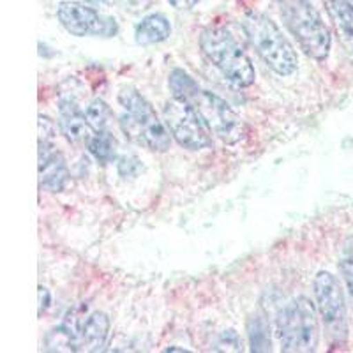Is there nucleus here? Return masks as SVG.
Returning a JSON list of instances; mask_svg holds the SVG:
<instances>
[{
  "instance_id": "obj_1",
  "label": "nucleus",
  "mask_w": 353,
  "mask_h": 353,
  "mask_svg": "<svg viewBox=\"0 0 353 353\" xmlns=\"http://www.w3.org/2000/svg\"><path fill=\"white\" fill-rule=\"evenodd\" d=\"M242 28L254 52L276 74L290 77L297 71V53L270 18L251 11L242 20Z\"/></svg>"
},
{
  "instance_id": "obj_2",
  "label": "nucleus",
  "mask_w": 353,
  "mask_h": 353,
  "mask_svg": "<svg viewBox=\"0 0 353 353\" xmlns=\"http://www.w3.org/2000/svg\"><path fill=\"white\" fill-rule=\"evenodd\" d=\"M283 23L299 46L314 61H325L330 53V37L325 21L309 0H277Z\"/></svg>"
},
{
  "instance_id": "obj_3",
  "label": "nucleus",
  "mask_w": 353,
  "mask_h": 353,
  "mask_svg": "<svg viewBox=\"0 0 353 353\" xmlns=\"http://www.w3.org/2000/svg\"><path fill=\"white\" fill-rule=\"evenodd\" d=\"M201 52L235 87L245 88L254 83L256 72L248 53L225 27H210L200 37Z\"/></svg>"
},
{
  "instance_id": "obj_4",
  "label": "nucleus",
  "mask_w": 353,
  "mask_h": 353,
  "mask_svg": "<svg viewBox=\"0 0 353 353\" xmlns=\"http://www.w3.org/2000/svg\"><path fill=\"white\" fill-rule=\"evenodd\" d=\"M119 103L124 110V115L121 117L122 131L132 141L152 152H166L170 149V131H166L163 122L157 119L149 101L137 90L124 88L119 94Z\"/></svg>"
},
{
  "instance_id": "obj_5",
  "label": "nucleus",
  "mask_w": 353,
  "mask_h": 353,
  "mask_svg": "<svg viewBox=\"0 0 353 353\" xmlns=\"http://www.w3.org/2000/svg\"><path fill=\"white\" fill-rule=\"evenodd\" d=\"M277 334L283 352H314L320 339L316 307L307 297L293 299L277 318Z\"/></svg>"
},
{
  "instance_id": "obj_6",
  "label": "nucleus",
  "mask_w": 353,
  "mask_h": 353,
  "mask_svg": "<svg viewBox=\"0 0 353 353\" xmlns=\"http://www.w3.org/2000/svg\"><path fill=\"white\" fill-rule=\"evenodd\" d=\"M185 103L193 106L201 117V121L209 128L212 134H216L221 141L233 145L241 141L244 137V122L239 115L230 108L226 101L221 99L216 94L194 87V90L185 97Z\"/></svg>"
},
{
  "instance_id": "obj_7",
  "label": "nucleus",
  "mask_w": 353,
  "mask_h": 353,
  "mask_svg": "<svg viewBox=\"0 0 353 353\" xmlns=\"http://www.w3.org/2000/svg\"><path fill=\"white\" fill-rule=\"evenodd\" d=\"M316 307L325 332L334 345H343L348 336L346 302L341 283L330 272H318L313 281Z\"/></svg>"
},
{
  "instance_id": "obj_8",
  "label": "nucleus",
  "mask_w": 353,
  "mask_h": 353,
  "mask_svg": "<svg viewBox=\"0 0 353 353\" xmlns=\"http://www.w3.org/2000/svg\"><path fill=\"white\" fill-rule=\"evenodd\" d=\"M163 119L176 143L189 150H201L212 145L209 128L201 121L196 110L182 99L173 97L163 110Z\"/></svg>"
},
{
  "instance_id": "obj_9",
  "label": "nucleus",
  "mask_w": 353,
  "mask_h": 353,
  "mask_svg": "<svg viewBox=\"0 0 353 353\" xmlns=\"http://www.w3.org/2000/svg\"><path fill=\"white\" fill-rule=\"evenodd\" d=\"M57 17H59L62 27L77 37H112L119 30L115 20L103 17L96 9L88 8V6L80 4V2H71V0L59 4Z\"/></svg>"
},
{
  "instance_id": "obj_10",
  "label": "nucleus",
  "mask_w": 353,
  "mask_h": 353,
  "mask_svg": "<svg viewBox=\"0 0 353 353\" xmlns=\"http://www.w3.org/2000/svg\"><path fill=\"white\" fill-rule=\"evenodd\" d=\"M69 170L64 156L55 150L53 141H39V182L52 193H61L68 185Z\"/></svg>"
},
{
  "instance_id": "obj_11",
  "label": "nucleus",
  "mask_w": 353,
  "mask_h": 353,
  "mask_svg": "<svg viewBox=\"0 0 353 353\" xmlns=\"http://www.w3.org/2000/svg\"><path fill=\"white\" fill-rule=\"evenodd\" d=\"M59 113H61V124L62 132L65 134L71 143L74 145H88L92 141L94 134H96V129L88 124L85 112H81L72 101L65 99L61 101V106H59Z\"/></svg>"
},
{
  "instance_id": "obj_12",
  "label": "nucleus",
  "mask_w": 353,
  "mask_h": 353,
  "mask_svg": "<svg viewBox=\"0 0 353 353\" xmlns=\"http://www.w3.org/2000/svg\"><path fill=\"white\" fill-rule=\"evenodd\" d=\"M339 39L353 59V4L350 0H323Z\"/></svg>"
},
{
  "instance_id": "obj_13",
  "label": "nucleus",
  "mask_w": 353,
  "mask_h": 353,
  "mask_svg": "<svg viewBox=\"0 0 353 353\" xmlns=\"http://www.w3.org/2000/svg\"><path fill=\"white\" fill-rule=\"evenodd\" d=\"M110 332V320L105 313H92L80 325V345L87 352H99L106 345Z\"/></svg>"
},
{
  "instance_id": "obj_14",
  "label": "nucleus",
  "mask_w": 353,
  "mask_h": 353,
  "mask_svg": "<svg viewBox=\"0 0 353 353\" xmlns=\"http://www.w3.org/2000/svg\"><path fill=\"white\" fill-rule=\"evenodd\" d=\"M172 34V25L163 14H149L145 17L134 30V39L141 46L157 44L166 41Z\"/></svg>"
},
{
  "instance_id": "obj_15",
  "label": "nucleus",
  "mask_w": 353,
  "mask_h": 353,
  "mask_svg": "<svg viewBox=\"0 0 353 353\" xmlns=\"http://www.w3.org/2000/svg\"><path fill=\"white\" fill-rule=\"evenodd\" d=\"M88 150L92 152V156L96 157L99 163L106 165V163H112V161L115 159L117 141L110 132L97 131L96 134H94L92 141L88 143Z\"/></svg>"
},
{
  "instance_id": "obj_16",
  "label": "nucleus",
  "mask_w": 353,
  "mask_h": 353,
  "mask_svg": "<svg viewBox=\"0 0 353 353\" xmlns=\"http://www.w3.org/2000/svg\"><path fill=\"white\" fill-rule=\"evenodd\" d=\"M85 117H87L88 124L96 129V132L105 131L110 119H112V110L103 99H94L85 110Z\"/></svg>"
},
{
  "instance_id": "obj_17",
  "label": "nucleus",
  "mask_w": 353,
  "mask_h": 353,
  "mask_svg": "<svg viewBox=\"0 0 353 353\" xmlns=\"http://www.w3.org/2000/svg\"><path fill=\"white\" fill-rule=\"evenodd\" d=\"M249 341H251L253 352H267V350H270L269 327H267L263 318L256 316L251 320V323H249Z\"/></svg>"
},
{
  "instance_id": "obj_18",
  "label": "nucleus",
  "mask_w": 353,
  "mask_h": 353,
  "mask_svg": "<svg viewBox=\"0 0 353 353\" xmlns=\"http://www.w3.org/2000/svg\"><path fill=\"white\" fill-rule=\"evenodd\" d=\"M168 83H170V88H172L173 97L182 101H184L189 94L193 92L194 87H198L196 81L189 77L188 72L182 71V69H175V71H172Z\"/></svg>"
},
{
  "instance_id": "obj_19",
  "label": "nucleus",
  "mask_w": 353,
  "mask_h": 353,
  "mask_svg": "<svg viewBox=\"0 0 353 353\" xmlns=\"http://www.w3.org/2000/svg\"><path fill=\"white\" fill-rule=\"evenodd\" d=\"M341 274L345 277L346 288L353 299V239H350L345 244L341 254Z\"/></svg>"
},
{
  "instance_id": "obj_20",
  "label": "nucleus",
  "mask_w": 353,
  "mask_h": 353,
  "mask_svg": "<svg viewBox=\"0 0 353 353\" xmlns=\"http://www.w3.org/2000/svg\"><path fill=\"white\" fill-rule=\"evenodd\" d=\"M55 124L50 121L48 117L39 115V141H53L55 138Z\"/></svg>"
},
{
  "instance_id": "obj_21",
  "label": "nucleus",
  "mask_w": 353,
  "mask_h": 353,
  "mask_svg": "<svg viewBox=\"0 0 353 353\" xmlns=\"http://www.w3.org/2000/svg\"><path fill=\"white\" fill-rule=\"evenodd\" d=\"M219 345L223 346V350H232V352H241V339L233 330H228V332L221 334V341Z\"/></svg>"
},
{
  "instance_id": "obj_22",
  "label": "nucleus",
  "mask_w": 353,
  "mask_h": 353,
  "mask_svg": "<svg viewBox=\"0 0 353 353\" xmlns=\"http://www.w3.org/2000/svg\"><path fill=\"white\" fill-rule=\"evenodd\" d=\"M50 302H52V295H50V290L39 286V316L44 313V311H46V309H48Z\"/></svg>"
},
{
  "instance_id": "obj_23",
  "label": "nucleus",
  "mask_w": 353,
  "mask_h": 353,
  "mask_svg": "<svg viewBox=\"0 0 353 353\" xmlns=\"http://www.w3.org/2000/svg\"><path fill=\"white\" fill-rule=\"evenodd\" d=\"M168 2L173 6V8L179 9V11H184V9L194 8L200 0H168Z\"/></svg>"
},
{
  "instance_id": "obj_24",
  "label": "nucleus",
  "mask_w": 353,
  "mask_h": 353,
  "mask_svg": "<svg viewBox=\"0 0 353 353\" xmlns=\"http://www.w3.org/2000/svg\"><path fill=\"white\" fill-rule=\"evenodd\" d=\"M166 352H189V350H184V348H166Z\"/></svg>"
},
{
  "instance_id": "obj_25",
  "label": "nucleus",
  "mask_w": 353,
  "mask_h": 353,
  "mask_svg": "<svg viewBox=\"0 0 353 353\" xmlns=\"http://www.w3.org/2000/svg\"><path fill=\"white\" fill-rule=\"evenodd\" d=\"M350 2H352V4H353V0H350Z\"/></svg>"
}]
</instances>
